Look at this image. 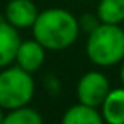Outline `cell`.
Segmentation results:
<instances>
[{
    "instance_id": "cell-11",
    "label": "cell",
    "mask_w": 124,
    "mask_h": 124,
    "mask_svg": "<svg viewBox=\"0 0 124 124\" xmlns=\"http://www.w3.org/2000/svg\"><path fill=\"white\" fill-rule=\"evenodd\" d=\"M2 124H44V121L39 112L25 105L14 110H8Z\"/></svg>"
},
{
    "instance_id": "cell-9",
    "label": "cell",
    "mask_w": 124,
    "mask_h": 124,
    "mask_svg": "<svg viewBox=\"0 0 124 124\" xmlns=\"http://www.w3.org/2000/svg\"><path fill=\"white\" fill-rule=\"evenodd\" d=\"M61 124H105V121L102 118V113L96 107L79 102L64 112Z\"/></svg>"
},
{
    "instance_id": "cell-6",
    "label": "cell",
    "mask_w": 124,
    "mask_h": 124,
    "mask_svg": "<svg viewBox=\"0 0 124 124\" xmlns=\"http://www.w3.org/2000/svg\"><path fill=\"white\" fill-rule=\"evenodd\" d=\"M44 60H46V47L39 44L35 38L27 41H21L17 54H16V60H14L19 68L33 74L44 64Z\"/></svg>"
},
{
    "instance_id": "cell-1",
    "label": "cell",
    "mask_w": 124,
    "mask_h": 124,
    "mask_svg": "<svg viewBox=\"0 0 124 124\" xmlns=\"http://www.w3.org/2000/svg\"><path fill=\"white\" fill-rule=\"evenodd\" d=\"M33 38L46 50H64L76 42L80 33L79 21L63 8H47L38 14L33 27Z\"/></svg>"
},
{
    "instance_id": "cell-2",
    "label": "cell",
    "mask_w": 124,
    "mask_h": 124,
    "mask_svg": "<svg viewBox=\"0 0 124 124\" xmlns=\"http://www.w3.org/2000/svg\"><path fill=\"white\" fill-rule=\"evenodd\" d=\"M86 55L94 64L102 68L124 61V30L119 25L101 22L88 35Z\"/></svg>"
},
{
    "instance_id": "cell-7",
    "label": "cell",
    "mask_w": 124,
    "mask_h": 124,
    "mask_svg": "<svg viewBox=\"0 0 124 124\" xmlns=\"http://www.w3.org/2000/svg\"><path fill=\"white\" fill-rule=\"evenodd\" d=\"M21 36L17 28L13 27L6 19H0V69L6 68L16 60Z\"/></svg>"
},
{
    "instance_id": "cell-4",
    "label": "cell",
    "mask_w": 124,
    "mask_h": 124,
    "mask_svg": "<svg viewBox=\"0 0 124 124\" xmlns=\"http://www.w3.org/2000/svg\"><path fill=\"white\" fill-rule=\"evenodd\" d=\"M108 91H110L108 79L102 72H97V71H90V72L83 74L77 83L79 102L90 107H96V108L102 105Z\"/></svg>"
},
{
    "instance_id": "cell-5",
    "label": "cell",
    "mask_w": 124,
    "mask_h": 124,
    "mask_svg": "<svg viewBox=\"0 0 124 124\" xmlns=\"http://www.w3.org/2000/svg\"><path fill=\"white\" fill-rule=\"evenodd\" d=\"M38 14L39 11L31 0H9L5 6V19L17 30L31 28Z\"/></svg>"
},
{
    "instance_id": "cell-14",
    "label": "cell",
    "mask_w": 124,
    "mask_h": 124,
    "mask_svg": "<svg viewBox=\"0 0 124 124\" xmlns=\"http://www.w3.org/2000/svg\"><path fill=\"white\" fill-rule=\"evenodd\" d=\"M119 76H121V82L124 85V61H123V66H121V72H119Z\"/></svg>"
},
{
    "instance_id": "cell-12",
    "label": "cell",
    "mask_w": 124,
    "mask_h": 124,
    "mask_svg": "<svg viewBox=\"0 0 124 124\" xmlns=\"http://www.w3.org/2000/svg\"><path fill=\"white\" fill-rule=\"evenodd\" d=\"M99 24H101V21H99V17H97V14H96V16L85 14V16H82V19L79 21L80 30H85L88 35H90L96 27H99Z\"/></svg>"
},
{
    "instance_id": "cell-10",
    "label": "cell",
    "mask_w": 124,
    "mask_h": 124,
    "mask_svg": "<svg viewBox=\"0 0 124 124\" xmlns=\"http://www.w3.org/2000/svg\"><path fill=\"white\" fill-rule=\"evenodd\" d=\"M96 14L102 24L119 25L124 22V0H101Z\"/></svg>"
},
{
    "instance_id": "cell-8",
    "label": "cell",
    "mask_w": 124,
    "mask_h": 124,
    "mask_svg": "<svg viewBox=\"0 0 124 124\" xmlns=\"http://www.w3.org/2000/svg\"><path fill=\"white\" fill-rule=\"evenodd\" d=\"M105 124H124V88L110 90L101 105Z\"/></svg>"
},
{
    "instance_id": "cell-3",
    "label": "cell",
    "mask_w": 124,
    "mask_h": 124,
    "mask_svg": "<svg viewBox=\"0 0 124 124\" xmlns=\"http://www.w3.org/2000/svg\"><path fill=\"white\" fill-rule=\"evenodd\" d=\"M35 94V80L22 68L6 66L0 71V107L14 110L28 105Z\"/></svg>"
},
{
    "instance_id": "cell-13",
    "label": "cell",
    "mask_w": 124,
    "mask_h": 124,
    "mask_svg": "<svg viewBox=\"0 0 124 124\" xmlns=\"http://www.w3.org/2000/svg\"><path fill=\"white\" fill-rule=\"evenodd\" d=\"M5 115H6V113H5V108H2V107H0V124L3 123V119H5Z\"/></svg>"
}]
</instances>
